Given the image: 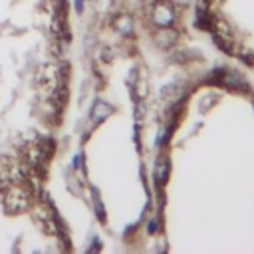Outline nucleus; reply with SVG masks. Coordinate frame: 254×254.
<instances>
[{"mask_svg": "<svg viewBox=\"0 0 254 254\" xmlns=\"http://www.w3.org/2000/svg\"><path fill=\"white\" fill-rule=\"evenodd\" d=\"M4 200H6V206H8L12 212H20V210H24V208L30 204L26 192H24V190H18V189H12V190L6 194Z\"/></svg>", "mask_w": 254, "mask_h": 254, "instance_id": "obj_1", "label": "nucleus"}, {"mask_svg": "<svg viewBox=\"0 0 254 254\" xmlns=\"http://www.w3.org/2000/svg\"><path fill=\"white\" fill-rule=\"evenodd\" d=\"M169 159H167V153L165 151H161V155H159V159H157V163H155V181H157V185L159 187H163L165 183H167V179H169Z\"/></svg>", "mask_w": 254, "mask_h": 254, "instance_id": "obj_2", "label": "nucleus"}, {"mask_svg": "<svg viewBox=\"0 0 254 254\" xmlns=\"http://www.w3.org/2000/svg\"><path fill=\"white\" fill-rule=\"evenodd\" d=\"M153 20H155V24H159V26H169V24H173V8L167 4V2H159L157 6H155V16H153Z\"/></svg>", "mask_w": 254, "mask_h": 254, "instance_id": "obj_3", "label": "nucleus"}, {"mask_svg": "<svg viewBox=\"0 0 254 254\" xmlns=\"http://www.w3.org/2000/svg\"><path fill=\"white\" fill-rule=\"evenodd\" d=\"M111 111H113V107H111L109 103H103V101L97 99V101L93 103V107H91V125H93V127L99 125Z\"/></svg>", "mask_w": 254, "mask_h": 254, "instance_id": "obj_4", "label": "nucleus"}, {"mask_svg": "<svg viewBox=\"0 0 254 254\" xmlns=\"http://www.w3.org/2000/svg\"><path fill=\"white\" fill-rule=\"evenodd\" d=\"M222 83H226L232 91H250V85L238 75V73H230V71H224V77H222Z\"/></svg>", "mask_w": 254, "mask_h": 254, "instance_id": "obj_5", "label": "nucleus"}, {"mask_svg": "<svg viewBox=\"0 0 254 254\" xmlns=\"http://www.w3.org/2000/svg\"><path fill=\"white\" fill-rule=\"evenodd\" d=\"M91 196H93V204H95V214L101 222H105V210H103V204H101V198H99V192L97 189H91Z\"/></svg>", "mask_w": 254, "mask_h": 254, "instance_id": "obj_6", "label": "nucleus"}, {"mask_svg": "<svg viewBox=\"0 0 254 254\" xmlns=\"http://www.w3.org/2000/svg\"><path fill=\"white\" fill-rule=\"evenodd\" d=\"M115 26H117L119 30H123V34H131V32H133V26H131V20H129L127 16H121V18H117V22H115Z\"/></svg>", "mask_w": 254, "mask_h": 254, "instance_id": "obj_7", "label": "nucleus"}, {"mask_svg": "<svg viewBox=\"0 0 254 254\" xmlns=\"http://www.w3.org/2000/svg\"><path fill=\"white\" fill-rule=\"evenodd\" d=\"M157 230H159V220H157V218H151L149 224H147V232H149V234H155Z\"/></svg>", "mask_w": 254, "mask_h": 254, "instance_id": "obj_8", "label": "nucleus"}, {"mask_svg": "<svg viewBox=\"0 0 254 254\" xmlns=\"http://www.w3.org/2000/svg\"><path fill=\"white\" fill-rule=\"evenodd\" d=\"M75 12H77V14L83 12V0H75Z\"/></svg>", "mask_w": 254, "mask_h": 254, "instance_id": "obj_9", "label": "nucleus"}, {"mask_svg": "<svg viewBox=\"0 0 254 254\" xmlns=\"http://www.w3.org/2000/svg\"><path fill=\"white\" fill-rule=\"evenodd\" d=\"M79 159H81L79 155H77V157H73V161H71V167H73V169H77V167H79Z\"/></svg>", "mask_w": 254, "mask_h": 254, "instance_id": "obj_10", "label": "nucleus"}]
</instances>
